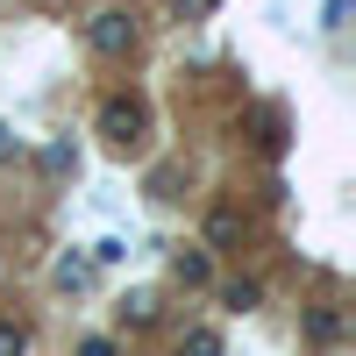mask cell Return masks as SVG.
<instances>
[{
    "label": "cell",
    "mask_w": 356,
    "mask_h": 356,
    "mask_svg": "<svg viewBox=\"0 0 356 356\" xmlns=\"http://www.w3.org/2000/svg\"><path fill=\"white\" fill-rule=\"evenodd\" d=\"M307 335H314V342H335V335H342V314L314 307V314H307Z\"/></svg>",
    "instance_id": "5"
},
{
    "label": "cell",
    "mask_w": 356,
    "mask_h": 356,
    "mask_svg": "<svg viewBox=\"0 0 356 356\" xmlns=\"http://www.w3.org/2000/svg\"><path fill=\"white\" fill-rule=\"evenodd\" d=\"M100 129H107L114 143H136V129H143V107H129V100H107V114H100Z\"/></svg>",
    "instance_id": "2"
},
{
    "label": "cell",
    "mask_w": 356,
    "mask_h": 356,
    "mask_svg": "<svg viewBox=\"0 0 356 356\" xmlns=\"http://www.w3.org/2000/svg\"><path fill=\"white\" fill-rule=\"evenodd\" d=\"M171 271H178V285H207V278H214V271H207V257H200V250H193V257H178Z\"/></svg>",
    "instance_id": "6"
},
{
    "label": "cell",
    "mask_w": 356,
    "mask_h": 356,
    "mask_svg": "<svg viewBox=\"0 0 356 356\" xmlns=\"http://www.w3.org/2000/svg\"><path fill=\"white\" fill-rule=\"evenodd\" d=\"M129 43H136V29H129V15H100V22H93V50H100V57H122Z\"/></svg>",
    "instance_id": "1"
},
{
    "label": "cell",
    "mask_w": 356,
    "mask_h": 356,
    "mask_svg": "<svg viewBox=\"0 0 356 356\" xmlns=\"http://www.w3.org/2000/svg\"><path fill=\"white\" fill-rule=\"evenodd\" d=\"M122 321H150V292H129V300H122Z\"/></svg>",
    "instance_id": "9"
},
{
    "label": "cell",
    "mask_w": 356,
    "mask_h": 356,
    "mask_svg": "<svg viewBox=\"0 0 356 356\" xmlns=\"http://www.w3.org/2000/svg\"><path fill=\"white\" fill-rule=\"evenodd\" d=\"M22 349H29V335L15 328V321H0V356H22Z\"/></svg>",
    "instance_id": "8"
},
{
    "label": "cell",
    "mask_w": 356,
    "mask_h": 356,
    "mask_svg": "<svg viewBox=\"0 0 356 356\" xmlns=\"http://www.w3.org/2000/svg\"><path fill=\"white\" fill-rule=\"evenodd\" d=\"M207 235H214V243H235V235H243V214H235V207H214V221H207Z\"/></svg>",
    "instance_id": "4"
},
{
    "label": "cell",
    "mask_w": 356,
    "mask_h": 356,
    "mask_svg": "<svg viewBox=\"0 0 356 356\" xmlns=\"http://www.w3.org/2000/svg\"><path fill=\"white\" fill-rule=\"evenodd\" d=\"M178 356H221V335H214V328H193Z\"/></svg>",
    "instance_id": "7"
},
{
    "label": "cell",
    "mask_w": 356,
    "mask_h": 356,
    "mask_svg": "<svg viewBox=\"0 0 356 356\" xmlns=\"http://www.w3.org/2000/svg\"><path fill=\"white\" fill-rule=\"evenodd\" d=\"M0 157H22V136H15L8 122H0Z\"/></svg>",
    "instance_id": "10"
},
{
    "label": "cell",
    "mask_w": 356,
    "mask_h": 356,
    "mask_svg": "<svg viewBox=\"0 0 356 356\" xmlns=\"http://www.w3.org/2000/svg\"><path fill=\"white\" fill-rule=\"evenodd\" d=\"M221 307H228V314H250V307H257V285H250V278H228V285H221Z\"/></svg>",
    "instance_id": "3"
}]
</instances>
